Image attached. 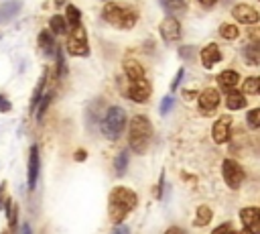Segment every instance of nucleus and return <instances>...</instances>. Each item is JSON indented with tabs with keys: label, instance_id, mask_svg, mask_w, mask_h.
<instances>
[{
	"label": "nucleus",
	"instance_id": "b1692460",
	"mask_svg": "<svg viewBox=\"0 0 260 234\" xmlns=\"http://www.w3.org/2000/svg\"><path fill=\"white\" fill-rule=\"evenodd\" d=\"M49 26H51V33H53V35H65V31H67V20H65V16H61V14H53L51 20H49Z\"/></svg>",
	"mask_w": 260,
	"mask_h": 234
},
{
	"label": "nucleus",
	"instance_id": "58836bf2",
	"mask_svg": "<svg viewBox=\"0 0 260 234\" xmlns=\"http://www.w3.org/2000/svg\"><path fill=\"white\" fill-rule=\"evenodd\" d=\"M110 234H130V228L128 226H116Z\"/></svg>",
	"mask_w": 260,
	"mask_h": 234
},
{
	"label": "nucleus",
	"instance_id": "f8f14e48",
	"mask_svg": "<svg viewBox=\"0 0 260 234\" xmlns=\"http://www.w3.org/2000/svg\"><path fill=\"white\" fill-rule=\"evenodd\" d=\"M230 132H232V116L223 114V116H219L215 120V124L211 128V136H213V140L217 144H223V142L230 140Z\"/></svg>",
	"mask_w": 260,
	"mask_h": 234
},
{
	"label": "nucleus",
	"instance_id": "de8ad7c7",
	"mask_svg": "<svg viewBox=\"0 0 260 234\" xmlns=\"http://www.w3.org/2000/svg\"><path fill=\"white\" fill-rule=\"evenodd\" d=\"M2 234H12V232H10V228H8V230H2Z\"/></svg>",
	"mask_w": 260,
	"mask_h": 234
},
{
	"label": "nucleus",
	"instance_id": "ddd939ff",
	"mask_svg": "<svg viewBox=\"0 0 260 234\" xmlns=\"http://www.w3.org/2000/svg\"><path fill=\"white\" fill-rule=\"evenodd\" d=\"M232 16H234L238 22H242V24H256V22L260 20L258 10H256L254 6H250V4H236V6L232 8Z\"/></svg>",
	"mask_w": 260,
	"mask_h": 234
},
{
	"label": "nucleus",
	"instance_id": "473e14b6",
	"mask_svg": "<svg viewBox=\"0 0 260 234\" xmlns=\"http://www.w3.org/2000/svg\"><path fill=\"white\" fill-rule=\"evenodd\" d=\"M55 59H57V77H63L65 75V59H63V51L61 49H57V53H55Z\"/></svg>",
	"mask_w": 260,
	"mask_h": 234
},
{
	"label": "nucleus",
	"instance_id": "9d476101",
	"mask_svg": "<svg viewBox=\"0 0 260 234\" xmlns=\"http://www.w3.org/2000/svg\"><path fill=\"white\" fill-rule=\"evenodd\" d=\"M240 220L242 226L248 234H260V208H242L240 210Z\"/></svg>",
	"mask_w": 260,
	"mask_h": 234
},
{
	"label": "nucleus",
	"instance_id": "39448f33",
	"mask_svg": "<svg viewBox=\"0 0 260 234\" xmlns=\"http://www.w3.org/2000/svg\"><path fill=\"white\" fill-rule=\"evenodd\" d=\"M67 53L73 57H87L89 55V43H87V33L85 28L79 24L75 28H71V33L67 35Z\"/></svg>",
	"mask_w": 260,
	"mask_h": 234
},
{
	"label": "nucleus",
	"instance_id": "1a4fd4ad",
	"mask_svg": "<svg viewBox=\"0 0 260 234\" xmlns=\"http://www.w3.org/2000/svg\"><path fill=\"white\" fill-rule=\"evenodd\" d=\"M219 92L215 87H205L199 96H197V102H199V110L203 116H209L215 112V108L219 106Z\"/></svg>",
	"mask_w": 260,
	"mask_h": 234
},
{
	"label": "nucleus",
	"instance_id": "c9c22d12",
	"mask_svg": "<svg viewBox=\"0 0 260 234\" xmlns=\"http://www.w3.org/2000/svg\"><path fill=\"white\" fill-rule=\"evenodd\" d=\"M10 108H12V104H10V100L4 96V94H0V112H10Z\"/></svg>",
	"mask_w": 260,
	"mask_h": 234
},
{
	"label": "nucleus",
	"instance_id": "9b49d317",
	"mask_svg": "<svg viewBox=\"0 0 260 234\" xmlns=\"http://www.w3.org/2000/svg\"><path fill=\"white\" fill-rule=\"evenodd\" d=\"M158 31H160V37H162L167 43H175V41L181 39V22H179L175 16H171V14L160 20Z\"/></svg>",
	"mask_w": 260,
	"mask_h": 234
},
{
	"label": "nucleus",
	"instance_id": "a19ab883",
	"mask_svg": "<svg viewBox=\"0 0 260 234\" xmlns=\"http://www.w3.org/2000/svg\"><path fill=\"white\" fill-rule=\"evenodd\" d=\"M197 2H199L201 6H205V8H211V6H213L217 0H197Z\"/></svg>",
	"mask_w": 260,
	"mask_h": 234
},
{
	"label": "nucleus",
	"instance_id": "f257e3e1",
	"mask_svg": "<svg viewBox=\"0 0 260 234\" xmlns=\"http://www.w3.org/2000/svg\"><path fill=\"white\" fill-rule=\"evenodd\" d=\"M138 206V195L124 185H118L110 191L108 195V216L112 220V224H120L124 222V218Z\"/></svg>",
	"mask_w": 260,
	"mask_h": 234
},
{
	"label": "nucleus",
	"instance_id": "dca6fc26",
	"mask_svg": "<svg viewBox=\"0 0 260 234\" xmlns=\"http://www.w3.org/2000/svg\"><path fill=\"white\" fill-rule=\"evenodd\" d=\"M47 75H49V69L45 67V69H43V75L39 77V81H37V85H35V90H32V98H30V114L39 108V102L43 100V96H45V92H47Z\"/></svg>",
	"mask_w": 260,
	"mask_h": 234
},
{
	"label": "nucleus",
	"instance_id": "6ab92c4d",
	"mask_svg": "<svg viewBox=\"0 0 260 234\" xmlns=\"http://www.w3.org/2000/svg\"><path fill=\"white\" fill-rule=\"evenodd\" d=\"M39 47H41V51L45 53V55H53V53H57V43H55V39H53V35L49 33V31H41L39 33Z\"/></svg>",
	"mask_w": 260,
	"mask_h": 234
},
{
	"label": "nucleus",
	"instance_id": "37998d69",
	"mask_svg": "<svg viewBox=\"0 0 260 234\" xmlns=\"http://www.w3.org/2000/svg\"><path fill=\"white\" fill-rule=\"evenodd\" d=\"M22 234H32V230H30L28 224H22Z\"/></svg>",
	"mask_w": 260,
	"mask_h": 234
},
{
	"label": "nucleus",
	"instance_id": "412c9836",
	"mask_svg": "<svg viewBox=\"0 0 260 234\" xmlns=\"http://www.w3.org/2000/svg\"><path fill=\"white\" fill-rule=\"evenodd\" d=\"M20 2L18 0H10V2H4L2 6H0V22H6V20H10V18H14L16 14H18V10H20Z\"/></svg>",
	"mask_w": 260,
	"mask_h": 234
},
{
	"label": "nucleus",
	"instance_id": "c756f323",
	"mask_svg": "<svg viewBox=\"0 0 260 234\" xmlns=\"http://www.w3.org/2000/svg\"><path fill=\"white\" fill-rule=\"evenodd\" d=\"M246 124H248V128H252V130L260 128V106L248 110V114H246Z\"/></svg>",
	"mask_w": 260,
	"mask_h": 234
},
{
	"label": "nucleus",
	"instance_id": "49530a36",
	"mask_svg": "<svg viewBox=\"0 0 260 234\" xmlns=\"http://www.w3.org/2000/svg\"><path fill=\"white\" fill-rule=\"evenodd\" d=\"M55 2V6H63L65 4V0H53Z\"/></svg>",
	"mask_w": 260,
	"mask_h": 234
},
{
	"label": "nucleus",
	"instance_id": "6e6552de",
	"mask_svg": "<svg viewBox=\"0 0 260 234\" xmlns=\"http://www.w3.org/2000/svg\"><path fill=\"white\" fill-rule=\"evenodd\" d=\"M150 94H152V87H150V83L146 81V77H144V79H138V81H130V85H128L126 92H124V96H126L128 100L138 102V104L146 102V100L150 98Z\"/></svg>",
	"mask_w": 260,
	"mask_h": 234
},
{
	"label": "nucleus",
	"instance_id": "ea45409f",
	"mask_svg": "<svg viewBox=\"0 0 260 234\" xmlns=\"http://www.w3.org/2000/svg\"><path fill=\"white\" fill-rule=\"evenodd\" d=\"M85 157H87V153L81 149V151H75V157H73V159H75V161H85Z\"/></svg>",
	"mask_w": 260,
	"mask_h": 234
},
{
	"label": "nucleus",
	"instance_id": "4468645a",
	"mask_svg": "<svg viewBox=\"0 0 260 234\" xmlns=\"http://www.w3.org/2000/svg\"><path fill=\"white\" fill-rule=\"evenodd\" d=\"M219 61H221V51H219V47L215 43H209V45H205L201 49V65L205 69H211Z\"/></svg>",
	"mask_w": 260,
	"mask_h": 234
},
{
	"label": "nucleus",
	"instance_id": "423d86ee",
	"mask_svg": "<svg viewBox=\"0 0 260 234\" xmlns=\"http://www.w3.org/2000/svg\"><path fill=\"white\" fill-rule=\"evenodd\" d=\"M221 177H223V181H225V185L230 189H238L244 183L246 173H244V169H242V165L238 161L223 159V163H221Z\"/></svg>",
	"mask_w": 260,
	"mask_h": 234
},
{
	"label": "nucleus",
	"instance_id": "f03ea898",
	"mask_svg": "<svg viewBox=\"0 0 260 234\" xmlns=\"http://www.w3.org/2000/svg\"><path fill=\"white\" fill-rule=\"evenodd\" d=\"M102 18L116 28H132L138 22V10L124 2H108L102 8Z\"/></svg>",
	"mask_w": 260,
	"mask_h": 234
},
{
	"label": "nucleus",
	"instance_id": "20e7f679",
	"mask_svg": "<svg viewBox=\"0 0 260 234\" xmlns=\"http://www.w3.org/2000/svg\"><path fill=\"white\" fill-rule=\"evenodd\" d=\"M124 126H126V112L124 108L120 106H110L106 116L102 118V134L108 138V140H118L120 134L124 132Z\"/></svg>",
	"mask_w": 260,
	"mask_h": 234
},
{
	"label": "nucleus",
	"instance_id": "aec40b11",
	"mask_svg": "<svg viewBox=\"0 0 260 234\" xmlns=\"http://www.w3.org/2000/svg\"><path fill=\"white\" fill-rule=\"evenodd\" d=\"M225 106H228V110H242V108H246V96L238 90H230L225 96Z\"/></svg>",
	"mask_w": 260,
	"mask_h": 234
},
{
	"label": "nucleus",
	"instance_id": "c85d7f7f",
	"mask_svg": "<svg viewBox=\"0 0 260 234\" xmlns=\"http://www.w3.org/2000/svg\"><path fill=\"white\" fill-rule=\"evenodd\" d=\"M238 35H240V31H238V26H236V24H230V22H223V24L219 26V37H221V39H228V41H234V39H238Z\"/></svg>",
	"mask_w": 260,
	"mask_h": 234
},
{
	"label": "nucleus",
	"instance_id": "a878e982",
	"mask_svg": "<svg viewBox=\"0 0 260 234\" xmlns=\"http://www.w3.org/2000/svg\"><path fill=\"white\" fill-rule=\"evenodd\" d=\"M162 8L173 16V12H185L187 10V2L185 0H160Z\"/></svg>",
	"mask_w": 260,
	"mask_h": 234
},
{
	"label": "nucleus",
	"instance_id": "f3484780",
	"mask_svg": "<svg viewBox=\"0 0 260 234\" xmlns=\"http://www.w3.org/2000/svg\"><path fill=\"white\" fill-rule=\"evenodd\" d=\"M240 81V73L236 69H223L219 75H217V85L223 90V92H230V90H236Z\"/></svg>",
	"mask_w": 260,
	"mask_h": 234
},
{
	"label": "nucleus",
	"instance_id": "79ce46f5",
	"mask_svg": "<svg viewBox=\"0 0 260 234\" xmlns=\"http://www.w3.org/2000/svg\"><path fill=\"white\" fill-rule=\"evenodd\" d=\"M183 98H185V100H193V98H195V92H193V90H185V92H183Z\"/></svg>",
	"mask_w": 260,
	"mask_h": 234
},
{
	"label": "nucleus",
	"instance_id": "72a5a7b5",
	"mask_svg": "<svg viewBox=\"0 0 260 234\" xmlns=\"http://www.w3.org/2000/svg\"><path fill=\"white\" fill-rule=\"evenodd\" d=\"M183 75H185V69H183V67H179V71H177V75H175V79H173V83H171V92H177L179 83L183 81Z\"/></svg>",
	"mask_w": 260,
	"mask_h": 234
},
{
	"label": "nucleus",
	"instance_id": "a211bd4d",
	"mask_svg": "<svg viewBox=\"0 0 260 234\" xmlns=\"http://www.w3.org/2000/svg\"><path fill=\"white\" fill-rule=\"evenodd\" d=\"M242 59L246 65H260V41H252L242 49Z\"/></svg>",
	"mask_w": 260,
	"mask_h": 234
},
{
	"label": "nucleus",
	"instance_id": "a18cd8bd",
	"mask_svg": "<svg viewBox=\"0 0 260 234\" xmlns=\"http://www.w3.org/2000/svg\"><path fill=\"white\" fill-rule=\"evenodd\" d=\"M230 234H248V232H246V230H232Z\"/></svg>",
	"mask_w": 260,
	"mask_h": 234
},
{
	"label": "nucleus",
	"instance_id": "2f4dec72",
	"mask_svg": "<svg viewBox=\"0 0 260 234\" xmlns=\"http://www.w3.org/2000/svg\"><path fill=\"white\" fill-rule=\"evenodd\" d=\"M195 51H197V49H195L193 45H183V47H179V57L185 59V61H189V59H193Z\"/></svg>",
	"mask_w": 260,
	"mask_h": 234
},
{
	"label": "nucleus",
	"instance_id": "c03bdc74",
	"mask_svg": "<svg viewBox=\"0 0 260 234\" xmlns=\"http://www.w3.org/2000/svg\"><path fill=\"white\" fill-rule=\"evenodd\" d=\"M165 234H181V232H179V230H177V228H169V230H167V232H165Z\"/></svg>",
	"mask_w": 260,
	"mask_h": 234
},
{
	"label": "nucleus",
	"instance_id": "4c0bfd02",
	"mask_svg": "<svg viewBox=\"0 0 260 234\" xmlns=\"http://www.w3.org/2000/svg\"><path fill=\"white\" fill-rule=\"evenodd\" d=\"M248 37H250L252 41H260V28H254V26H252V28L248 31Z\"/></svg>",
	"mask_w": 260,
	"mask_h": 234
},
{
	"label": "nucleus",
	"instance_id": "f704fd0d",
	"mask_svg": "<svg viewBox=\"0 0 260 234\" xmlns=\"http://www.w3.org/2000/svg\"><path fill=\"white\" fill-rule=\"evenodd\" d=\"M234 228H232V224L230 222H223L221 226H217V228H213L211 230V234H230Z\"/></svg>",
	"mask_w": 260,
	"mask_h": 234
},
{
	"label": "nucleus",
	"instance_id": "5701e85b",
	"mask_svg": "<svg viewBox=\"0 0 260 234\" xmlns=\"http://www.w3.org/2000/svg\"><path fill=\"white\" fill-rule=\"evenodd\" d=\"M65 20H67V24H69L71 28H75V26L81 24V12L77 10V6L67 4V8H65Z\"/></svg>",
	"mask_w": 260,
	"mask_h": 234
},
{
	"label": "nucleus",
	"instance_id": "e433bc0d",
	"mask_svg": "<svg viewBox=\"0 0 260 234\" xmlns=\"http://www.w3.org/2000/svg\"><path fill=\"white\" fill-rule=\"evenodd\" d=\"M6 201H8V197H6V183H2V187H0V208H4Z\"/></svg>",
	"mask_w": 260,
	"mask_h": 234
},
{
	"label": "nucleus",
	"instance_id": "7ed1b4c3",
	"mask_svg": "<svg viewBox=\"0 0 260 234\" xmlns=\"http://www.w3.org/2000/svg\"><path fill=\"white\" fill-rule=\"evenodd\" d=\"M152 140V124L144 114H136L130 118V128H128V144L134 153L142 155Z\"/></svg>",
	"mask_w": 260,
	"mask_h": 234
},
{
	"label": "nucleus",
	"instance_id": "2eb2a0df",
	"mask_svg": "<svg viewBox=\"0 0 260 234\" xmlns=\"http://www.w3.org/2000/svg\"><path fill=\"white\" fill-rule=\"evenodd\" d=\"M122 67H124V75H126V79H128V81L144 79V67H142L136 59L126 57V59L122 61Z\"/></svg>",
	"mask_w": 260,
	"mask_h": 234
},
{
	"label": "nucleus",
	"instance_id": "4be33fe9",
	"mask_svg": "<svg viewBox=\"0 0 260 234\" xmlns=\"http://www.w3.org/2000/svg\"><path fill=\"white\" fill-rule=\"evenodd\" d=\"M211 218H213V212H211V208L209 206H199L197 208V212H195V226H207L209 222H211Z\"/></svg>",
	"mask_w": 260,
	"mask_h": 234
},
{
	"label": "nucleus",
	"instance_id": "0eeeda50",
	"mask_svg": "<svg viewBox=\"0 0 260 234\" xmlns=\"http://www.w3.org/2000/svg\"><path fill=\"white\" fill-rule=\"evenodd\" d=\"M39 171H41L39 147L32 144L30 151H28V167H26V187H28V191H35L37 181H39Z\"/></svg>",
	"mask_w": 260,
	"mask_h": 234
},
{
	"label": "nucleus",
	"instance_id": "bb28decb",
	"mask_svg": "<svg viewBox=\"0 0 260 234\" xmlns=\"http://www.w3.org/2000/svg\"><path fill=\"white\" fill-rule=\"evenodd\" d=\"M126 167H128V153L126 151H120L116 155V159H114V171H116V175L122 177L126 173Z\"/></svg>",
	"mask_w": 260,
	"mask_h": 234
},
{
	"label": "nucleus",
	"instance_id": "cd10ccee",
	"mask_svg": "<svg viewBox=\"0 0 260 234\" xmlns=\"http://www.w3.org/2000/svg\"><path fill=\"white\" fill-rule=\"evenodd\" d=\"M4 210H6V218H8V228L12 230V228L16 226V220H18V206L8 197V201H6Z\"/></svg>",
	"mask_w": 260,
	"mask_h": 234
},
{
	"label": "nucleus",
	"instance_id": "393cba45",
	"mask_svg": "<svg viewBox=\"0 0 260 234\" xmlns=\"http://www.w3.org/2000/svg\"><path fill=\"white\" fill-rule=\"evenodd\" d=\"M242 94L248 96H260V77H248L242 83Z\"/></svg>",
	"mask_w": 260,
	"mask_h": 234
},
{
	"label": "nucleus",
	"instance_id": "7c9ffc66",
	"mask_svg": "<svg viewBox=\"0 0 260 234\" xmlns=\"http://www.w3.org/2000/svg\"><path fill=\"white\" fill-rule=\"evenodd\" d=\"M173 104H175V98H173V94H171V96H165V98L160 100V108H158V112H160V116H167V114L171 112V108H173Z\"/></svg>",
	"mask_w": 260,
	"mask_h": 234
}]
</instances>
